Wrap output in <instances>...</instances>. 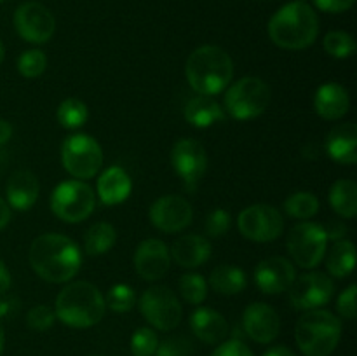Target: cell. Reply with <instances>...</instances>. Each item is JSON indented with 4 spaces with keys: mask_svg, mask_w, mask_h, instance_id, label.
Segmentation results:
<instances>
[{
    "mask_svg": "<svg viewBox=\"0 0 357 356\" xmlns=\"http://www.w3.org/2000/svg\"><path fill=\"white\" fill-rule=\"evenodd\" d=\"M319 34V20L303 0L286 3L268 21V37L275 45L289 51L309 47Z\"/></svg>",
    "mask_w": 357,
    "mask_h": 356,
    "instance_id": "2",
    "label": "cell"
},
{
    "mask_svg": "<svg viewBox=\"0 0 357 356\" xmlns=\"http://www.w3.org/2000/svg\"><path fill=\"white\" fill-rule=\"evenodd\" d=\"M335 285L323 272H307L296 276L289 286V300L293 307L303 311H312L330 302Z\"/></svg>",
    "mask_w": 357,
    "mask_h": 356,
    "instance_id": "13",
    "label": "cell"
},
{
    "mask_svg": "<svg viewBox=\"0 0 357 356\" xmlns=\"http://www.w3.org/2000/svg\"><path fill=\"white\" fill-rule=\"evenodd\" d=\"M10 222V208L2 198H0V230Z\"/></svg>",
    "mask_w": 357,
    "mask_h": 356,
    "instance_id": "46",
    "label": "cell"
},
{
    "mask_svg": "<svg viewBox=\"0 0 357 356\" xmlns=\"http://www.w3.org/2000/svg\"><path fill=\"white\" fill-rule=\"evenodd\" d=\"M324 232H326L328 239H333V241H342L345 237V234L349 232L347 225H345L342 220H331L326 227H323Z\"/></svg>",
    "mask_w": 357,
    "mask_h": 356,
    "instance_id": "43",
    "label": "cell"
},
{
    "mask_svg": "<svg viewBox=\"0 0 357 356\" xmlns=\"http://www.w3.org/2000/svg\"><path fill=\"white\" fill-rule=\"evenodd\" d=\"M271 87L258 77H244L232 84L225 94V108L237 121H250L267 110Z\"/></svg>",
    "mask_w": 357,
    "mask_h": 356,
    "instance_id": "6",
    "label": "cell"
},
{
    "mask_svg": "<svg viewBox=\"0 0 357 356\" xmlns=\"http://www.w3.org/2000/svg\"><path fill=\"white\" fill-rule=\"evenodd\" d=\"M117 241V232L112 223L98 222L89 227L84 237V248L87 255H103L114 248Z\"/></svg>",
    "mask_w": 357,
    "mask_h": 356,
    "instance_id": "29",
    "label": "cell"
},
{
    "mask_svg": "<svg viewBox=\"0 0 357 356\" xmlns=\"http://www.w3.org/2000/svg\"><path fill=\"white\" fill-rule=\"evenodd\" d=\"M10 286V272L7 265L0 260V295L6 293Z\"/></svg>",
    "mask_w": 357,
    "mask_h": 356,
    "instance_id": "44",
    "label": "cell"
},
{
    "mask_svg": "<svg viewBox=\"0 0 357 356\" xmlns=\"http://www.w3.org/2000/svg\"><path fill=\"white\" fill-rule=\"evenodd\" d=\"M169 255L181 267L194 269L209 260L211 244L206 237L197 236V234H185L174 241Z\"/></svg>",
    "mask_w": 357,
    "mask_h": 356,
    "instance_id": "20",
    "label": "cell"
},
{
    "mask_svg": "<svg viewBox=\"0 0 357 356\" xmlns=\"http://www.w3.org/2000/svg\"><path fill=\"white\" fill-rule=\"evenodd\" d=\"M93 188L80 180H68L52 191L51 209L63 222L77 223L86 220L94 212Z\"/></svg>",
    "mask_w": 357,
    "mask_h": 356,
    "instance_id": "8",
    "label": "cell"
},
{
    "mask_svg": "<svg viewBox=\"0 0 357 356\" xmlns=\"http://www.w3.org/2000/svg\"><path fill=\"white\" fill-rule=\"evenodd\" d=\"M324 49L333 58H351L356 52V42L352 35H349L347 31H330L324 37Z\"/></svg>",
    "mask_w": 357,
    "mask_h": 356,
    "instance_id": "33",
    "label": "cell"
},
{
    "mask_svg": "<svg viewBox=\"0 0 357 356\" xmlns=\"http://www.w3.org/2000/svg\"><path fill=\"white\" fill-rule=\"evenodd\" d=\"M14 27L21 38L31 44H45L54 35L56 21L51 10L38 2H26L17 7Z\"/></svg>",
    "mask_w": 357,
    "mask_h": 356,
    "instance_id": "12",
    "label": "cell"
},
{
    "mask_svg": "<svg viewBox=\"0 0 357 356\" xmlns=\"http://www.w3.org/2000/svg\"><path fill=\"white\" fill-rule=\"evenodd\" d=\"M63 168L79 180L93 178L103 164V150L89 135H70L61 145Z\"/></svg>",
    "mask_w": 357,
    "mask_h": 356,
    "instance_id": "7",
    "label": "cell"
},
{
    "mask_svg": "<svg viewBox=\"0 0 357 356\" xmlns=\"http://www.w3.org/2000/svg\"><path fill=\"white\" fill-rule=\"evenodd\" d=\"M171 255L166 243L160 239H145L135 253V269L138 276L149 281L160 279L169 271Z\"/></svg>",
    "mask_w": 357,
    "mask_h": 356,
    "instance_id": "17",
    "label": "cell"
},
{
    "mask_svg": "<svg viewBox=\"0 0 357 356\" xmlns=\"http://www.w3.org/2000/svg\"><path fill=\"white\" fill-rule=\"evenodd\" d=\"M185 119L195 128H209L216 122L225 121V112L211 96L197 94L185 105Z\"/></svg>",
    "mask_w": 357,
    "mask_h": 356,
    "instance_id": "25",
    "label": "cell"
},
{
    "mask_svg": "<svg viewBox=\"0 0 357 356\" xmlns=\"http://www.w3.org/2000/svg\"><path fill=\"white\" fill-rule=\"evenodd\" d=\"M105 304L115 313H128L135 307L136 293L129 285H115L108 292Z\"/></svg>",
    "mask_w": 357,
    "mask_h": 356,
    "instance_id": "35",
    "label": "cell"
},
{
    "mask_svg": "<svg viewBox=\"0 0 357 356\" xmlns=\"http://www.w3.org/2000/svg\"><path fill=\"white\" fill-rule=\"evenodd\" d=\"M87 117H89V110L84 101L77 100V98H68L59 103L58 121L63 128L79 129L80 126L86 124Z\"/></svg>",
    "mask_w": 357,
    "mask_h": 356,
    "instance_id": "31",
    "label": "cell"
},
{
    "mask_svg": "<svg viewBox=\"0 0 357 356\" xmlns=\"http://www.w3.org/2000/svg\"><path fill=\"white\" fill-rule=\"evenodd\" d=\"M356 293L357 286L351 285L347 290L342 292L340 297H338L337 309L338 313H340V316L345 318V320H354L356 318Z\"/></svg>",
    "mask_w": 357,
    "mask_h": 356,
    "instance_id": "40",
    "label": "cell"
},
{
    "mask_svg": "<svg viewBox=\"0 0 357 356\" xmlns=\"http://www.w3.org/2000/svg\"><path fill=\"white\" fill-rule=\"evenodd\" d=\"M185 75L195 93L213 96L222 93L232 80V58L218 45H202L188 56Z\"/></svg>",
    "mask_w": 357,
    "mask_h": 356,
    "instance_id": "3",
    "label": "cell"
},
{
    "mask_svg": "<svg viewBox=\"0 0 357 356\" xmlns=\"http://www.w3.org/2000/svg\"><path fill=\"white\" fill-rule=\"evenodd\" d=\"M326 152L340 164H354L357 161V126L344 122L335 126L326 138Z\"/></svg>",
    "mask_w": 357,
    "mask_h": 356,
    "instance_id": "21",
    "label": "cell"
},
{
    "mask_svg": "<svg viewBox=\"0 0 357 356\" xmlns=\"http://www.w3.org/2000/svg\"><path fill=\"white\" fill-rule=\"evenodd\" d=\"M3 342H6V334H3V328L2 325H0V355H2L3 351Z\"/></svg>",
    "mask_w": 357,
    "mask_h": 356,
    "instance_id": "48",
    "label": "cell"
},
{
    "mask_svg": "<svg viewBox=\"0 0 357 356\" xmlns=\"http://www.w3.org/2000/svg\"><path fill=\"white\" fill-rule=\"evenodd\" d=\"M10 136H13V126L6 119H0V145L9 142Z\"/></svg>",
    "mask_w": 357,
    "mask_h": 356,
    "instance_id": "45",
    "label": "cell"
},
{
    "mask_svg": "<svg viewBox=\"0 0 357 356\" xmlns=\"http://www.w3.org/2000/svg\"><path fill=\"white\" fill-rule=\"evenodd\" d=\"M192 332L206 344H220L229 335V323L215 309L199 307L190 316Z\"/></svg>",
    "mask_w": 357,
    "mask_h": 356,
    "instance_id": "22",
    "label": "cell"
},
{
    "mask_svg": "<svg viewBox=\"0 0 357 356\" xmlns=\"http://www.w3.org/2000/svg\"><path fill=\"white\" fill-rule=\"evenodd\" d=\"M356 265V248L354 243L347 239L335 241L333 248L328 255L326 267L335 278H347Z\"/></svg>",
    "mask_w": 357,
    "mask_h": 356,
    "instance_id": "28",
    "label": "cell"
},
{
    "mask_svg": "<svg viewBox=\"0 0 357 356\" xmlns=\"http://www.w3.org/2000/svg\"><path fill=\"white\" fill-rule=\"evenodd\" d=\"M243 323L250 339H253L255 342H260V344H268V342L274 341L279 335V328H281L279 314L271 306L261 302H253L246 307Z\"/></svg>",
    "mask_w": 357,
    "mask_h": 356,
    "instance_id": "18",
    "label": "cell"
},
{
    "mask_svg": "<svg viewBox=\"0 0 357 356\" xmlns=\"http://www.w3.org/2000/svg\"><path fill=\"white\" fill-rule=\"evenodd\" d=\"M356 0H314L317 9L324 10V13H331V14H338V13H345V10L351 9L354 6Z\"/></svg>",
    "mask_w": 357,
    "mask_h": 356,
    "instance_id": "42",
    "label": "cell"
},
{
    "mask_svg": "<svg viewBox=\"0 0 357 356\" xmlns=\"http://www.w3.org/2000/svg\"><path fill=\"white\" fill-rule=\"evenodd\" d=\"M230 227V215L225 209H215L206 218V232L211 237L225 236Z\"/></svg>",
    "mask_w": 357,
    "mask_h": 356,
    "instance_id": "39",
    "label": "cell"
},
{
    "mask_svg": "<svg viewBox=\"0 0 357 356\" xmlns=\"http://www.w3.org/2000/svg\"><path fill=\"white\" fill-rule=\"evenodd\" d=\"M105 297L93 283L75 281L59 292L54 314L59 321L73 328H89L105 316Z\"/></svg>",
    "mask_w": 357,
    "mask_h": 356,
    "instance_id": "4",
    "label": "cell"
},
{
    "mask_svg": "<svg viewBox=\"0 0 357 356\" xmlns=\"http://www.w3.org/2000/svg\"><path fill=\"white\" fill-rule=\"evenodd\" d=\"M3 56H6V49H3V44L0 42V65H2L3 61Z\"/></svg>",
    "mask_w": 357,
    "mask_h": 356,
    "instance_id": "49",
    "label": "cell"
},
{
    "mask_svg": "<svg viewBox=\"0 0 357 356\" xmlns=\"http://www.w3.org/2000/svg\"><path fill=\"white\" fill-rule=\"evenodd\" d=\"M289 216L298 220H309L319 212V199L312 192H295L284 202Z\"/></svg>",
    "mask_w": 357,
    "mask_h": 356,
    "instance_id": "30",
    "label": "cell"
},
{
    "mask_svg": "<svg viewBox=\"0 0 357 356\" xmlns=\"http://www.w3.org/2000/svg\"><path fill=\"white\" fill-rule=\"evenodd\" d=\"M139 311L153 328L169 332L181 321V304L176 293L167 286H152L139 299Z\"/></svg>",
    "mask_w": 357,
    "mask_h": 356,
    "instance_id": "10",
    "label": "cell"
},
{
    "mask_svg": "<svg viewBox=\"0 0 357 356\" xmlns=\"http://www.w3.org/2000/svg\"><path fill=\"white\" fill-rule=\"evenodd\" d=\"M293 262L303 269H314L323 262L328 248V237L319 223H296L286 241Z\"/></svg>",
    "mask_w": 357,
    "mask_h": 356,
    "instance_id": "9",
    "label": "cell"
},
{
    "mask_svg": "<svg viewBox=\"0 0 357 356\" xmlns=\"http://www.w3.org/2000/svg\"><path fill=\"white\" fill-rule=\"evenodd\" d=\"M37 177L28 170H17L9 177L6 185L7 205L13 206L17 212H26L35 205L38 198Z\"/></svg>",
    "mask_w": 357,
    "mask_h": 356,
    "instance_id": "19",
    "label": "cell"
},
{
    "mask_svg": "<svg viewBox=\"0 0 357 356\" xmlns=\"http://www.w3.org/2000/svg\"><path fill=\"white\" fill-rule=\"evenodd\" d=\"M178 288H180L183 299L194 306L204 302V299L208 297V283L197 272H187V274L181 276L180 281H178Z\"/></svg>",
    "mask_w": 357,
    "mask_h": 356,
    "instance_id": "32",
    "label": "cell"
},
{
    "mask_svg": "<svg viewBox=\"0 0 357 356\" xmlns=\"http://www.w3.org/2000/svg\"><path fill=\"white\" fill-rule=\"evenodd\" d=\"M131 178L121 166H112L98 178V194L103 205L115 206L124 202L131 194Z\"/></svg>",
    "mask_w": 357,
    "mask_h": 356,
    "instance_id": "24",
    "label": "cell"
},
{
    "mask_svg": "<svg viewBox=\"0 0 357 356\" xmlns=\"http://www.w3.org/2000/svg\"><path fill=\"white\" fill-rule=\"evenodd\" d=\"M342 337V323L324 309L307 311L298 320L295 339L305 356H330Z\"/></svg>",
    "mask_w": 357,
    "mask_h": 356,
    "instance_id": "5",
    "label": "cell"
},
{
    "mask_svg": "<svg viewBox=\"0 0 357 356\" xmlns=\"http://www.w3.org/2000/svg\"><path fill=\"white\" fill-rule=\"evenodd\" d=\"M159 346V335L149 327H142L132 334L131 351L135 356H153Z\"/></svg>",
    "mask_w": 357,
    "mask_h": 356,
    "instance_id": "36",
    "label": "cell"
},
{
    "mask_svg": "<svg viewBox=\"0 0 357 356\" xmlns=\"http://www.w3.org/2000/svg\"><path fill=\"white\" fill-rule=\"evenodd\" d=\"M349 107H351V98H349L347 89L337 82L323 84L314 98L316 112L328 121L342 119L349 112Z\"/></svg>",
    "mask_w": 357,
    "mask_h": 356,
    "instance_id": "23",
    "label": "cell"
},
{
    "mask_svg": "<svg viewBox=\"0 0 357 356\" xmlns=\"http://www.w3.org/2000/svg\"><path fill=\"white\" fill-rule=\"evenodd\" d=\"M237 227L248 239L257 241V243H268L281 236L284 230V220L274 206L253 205L241 212Z\"/></svg>",
    "mask_w": 357,
    "mask_h": 356,
    "instance_id": "11",
    "label": "cell"
},
{
    "mask_svg": "<svg viewBox=\"0 0 357 356\" xmlns=\"http://www.w3.org/2000/svg\"><path fill=\"white\" fill-rule=\"evenodd\" d=\"M330 205L344 218H354L357 213V185L352 180H337L330 191Z\"/></svg>",
    "mask_w": 357,
    "mask_h": 356,
    "instance_id": "27",
    "label": "cell"
},
{
    "mask_svg": "<svg viewBox=\"0 0 357 356\" xmlns=\"http://www.w3.org/2000/svg\"><path fill=\"white\" fill-rule=\"evenodd\" d=\"M192 216L190 202L181 195H164L150 206V220L162 232H180L190 225Z\"/></svg>",
    "mask_w": 357,
    "mask_h": 356,
    "instance_id": "15",
    "label": "cell"
},
{
    "mask_svg": "<svg viewBox=\"0 0 357 356\" xmlns=\"http://www.w3.org/2000/svg\"><path fill=\"white\" fill-rule=\"evenodd\" d=\"M47 66V56L38 49H30L24 51L17 59V72L26 79H35V77L42 75Z\"/></svg>",
    "mask_w": 357,
    "mask_h": 356,
    "instance_id": "34",
    "label": "cell"
},
{
    "mask_svg": "<svg viewBox=\"0 0 357 356\" xmlns=\"http://www.w3.org/2000/svg\"><path fill=\"white\" fill-rule=\"evenodd\" d=\"M91 356H103V355H91Z\"/></svg>",
    "mask_w": 357,
    "mask_h": 356,
    "instance_id": "50",
    "label": "cell"
},
{
    "mask_svg": "<svg viewBox=\"0 0 357 356\" xmlns=\"http://www.w3.org/2000/svg\"><path fill=\"white\" fill-rule=\"evenodd\" d=\"M295 278V265L284 257H268L255 269V283L267 295L288 292Z\"/></svg>",
    "mask_w": 357,
    "mask_h": 356,
    "instance_id": "16",
    "label": "cell"
},
{
    "mask_svg": "<svg viewBox=\"0 0 357 356\" xmlns=\"http://www.w3.org/2000/svg\"><path fill=\"white\" fill-rule=\"evenodd\" d=\"M192 342L183 335L176 337H167L159 342L153 356H190Z\"/></svg>",
    "mask_w": 357,
    "mask_h": 356,
    "instance_id": "38",
    "label": "cell"
},
{
    "mask_svg": "<svg viewBox=\"0 0 357 356\" xmlns=\"http://www.w3.org/2000/svg\"><path fill=\"white\" fill-rule=\"evenodd\" d=\"M209 285L222 295H237L246 286V274L236 265H218L209 276Z\"/></svg>",
    "mask_w": 357,
    "mask_h": 356,
    "instance_id": "26",
    "label": "cell"
},
{
    "mask_svg": "<svg viewBox=\"0 0 357 356\" xmlns=\"http://www.w3.org/2000/svg\"><path fill=\"white\" fill-rule=\"evenodd\" d=\"M56 314L49 306H33L26 314V325L35 332H45L54 325Z\"/></svg>",
    "mask_w": 357,
    "mask_h": 356,
    "instance_id": "37",
    "label": "cell"
},
{
    "mask_svg": "<svg viewBox=\"0 0 357 356\" xmlns=\"http://www.w3.org/2000/svg\"><path fill=\"white\" fill-rule=\"evenodd\" d=\"M28 257L37 276L49 283L70 281L79 272L82 262L79 246L61 234H42L35 237Z\"/></svg>",
    "mask_w": 357,
    "mask_h": 356,
    "instance_id": "1",
    "label": "cell"
},
{
    "mask_svg": "<svg viewBox=\"0 0 357 356\" xmlns=\"http://www.w3.org/2000/svg\"><path fill=\"white\" fill-rule=\"evenodd\" d=\"M171 163H173L174 171L180 175L181 180L185 181L190 191H194L197 181L201 180L202 175L206 173L208 166V156L206 150L197 140L183 138L173 147L171 152Z\"/></svg>",
    "mask_w": 357,
    "mask_h": 356,
    "instance_id": "14",
    "label": "cell"
},
{
    "mask_svg": "<svg viewBox=\"0 0 357 356\" xmlns=\"http://www.w3.org/2000/svg\"><path fill=\"white\" fill-rule=\"evenodd\" d=\"M264 356H296L291 349L284 348V346H275V348L268 349Z\"/></svg>",
    "mask_w": 357,
    "mask_h": 356,
    "instance_id": "47",
    "label": "cell"
},
{
    "mask_svg": "<svg viewBox=\"0 0 357 356\" xmlns=\"http://www.w3.org/2000/svg\"><path fill=\"white\" fill-rule=\"evenodd\" d=\"M211 356H255L251 349L244 342L232 339V341L220 342L218 348L211 353Z\"/></svg>",
    "mask_w": 357,
    "mask_h": 356,
    "instance_id": "41",
    "label": "cell"
}]
</instances>
